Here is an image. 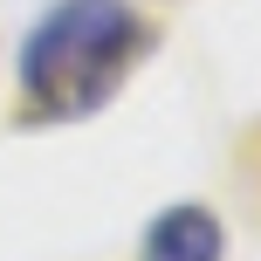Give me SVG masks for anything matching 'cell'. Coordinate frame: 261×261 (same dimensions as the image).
<instances>
[{
  "mask_svg": "<svg viewBox=\"0 0 261 261\" xmlns=\"http://www.w3.org/2000/svg\"><path fill=\"white\" fill-rule=\"evenodd\" d=\"M144 48V21L124 0H55L21 41V96L35 117L76 124L117 96Z\"/></svg>",
  "mask_w": 261,
  "mask_h": 261,
  "instance_id": "obj_1",
  "label": "cell"
},
{
  "mask_svg": "<svg viewBox=\"0 0 261 261\" xmlns=\"http://www.w3.org/2000/svg\"><path fill=\"white\" fill-rule=\"evenodd\" d=\"M227 234L206 206H165L144 234V261H220Z\"/></svg>",
  "mask_w": 261,
  "mask_h": 261,
  "instance_id": "obj_2",
  "label": "cell"
}]
</instances>
